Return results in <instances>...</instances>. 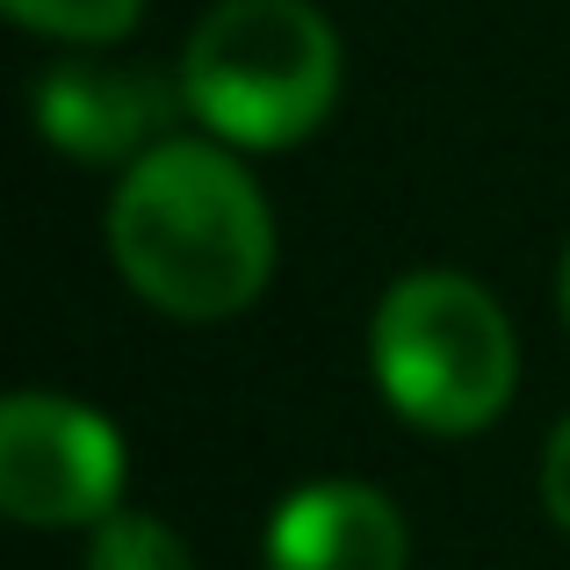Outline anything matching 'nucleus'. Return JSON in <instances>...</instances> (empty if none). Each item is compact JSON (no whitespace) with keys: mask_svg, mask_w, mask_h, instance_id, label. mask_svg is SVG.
I'll return each mask as SVG.
<instances>
[{"mask_svg":"<svg viewBox=\"0 0 570 570\" xmlns=\"http://www.w3.org/2000/svg\"><path fill=\"white\" fill-rule=\"evenodd\" d=\"M87 570H195V557L153 513H109L87 542Z\"/></svg>","mask_w":570,"mask_h":570,"instance_id":"nucleus-7","label":"nucleus"},{"mask_svg":"<svg viewBox=\"0 0 570 570\" xmlns=\"http://www.w3.org/2000/svg\"><path fill=\"white\" fill-rule=\"evenodd\" d=\"M563 325H570V253H563Z\"/></svg>","mask_w":570,"mask_h":570,"instance_id":"nucleus-10","label":"nucleus"},{"mask_svg":"<svg viewBox=\"0 0 570 570\" xmlns=\"http://www.w3.org/2000/svg\"><path fill=\"white\" fill-rule=\"evenodd\" d=\"M109 253L153 311L188 325L232 318L275 275V217L232 153L167 138L109 195Z\"/></svg>","mask_w":570,"mask_h":570,"instance_id":"nucleus-1","label":"nucleus"},{"mask_svg":"<svg viewBox=\"0 0 570 570\" xmlns=\"http://www.w3.org/2000/svg\"><path fill=\"white\" fill-rule=\"evenodd\" d=\"M174 109H188V95L138 66H58L37 80V130L80 167L145 159L153 145H167Z\"/></svg>","mask_w":570,"mask_h":570,"instance_id":"nucleus-5","label":"nucleus"},{"mask_svg":"<svg viewBox=\"0 0 570 570\" xmlns=\"http://www.w3.org/2000/svg\"><path fill=\"white\" fill-rule=\"evenodd\" d=\"M376 390L419 433H476L513 404L520 340L499 296L455 267L397 275L368 325Z\"/></svg>","mask_w":570,"mask_h":570,"instance_id":"nucleus-2","label":"nucleus"},{"mask_svg":"<svg viewBox=\"0 0 570 570\" xmlns=\"http://www.w3.org/2000/svg\"><path fill=\"white\" fill-rule=\"evenodd\" d=\"M181 95L224 145L275 153L333 116L340 37L311 0H217L181 51Z\"/></svg>","mask_w":570,"mask_h":570,"instance_id":"nucleus-3","label":"nucleus"},{"mask_svg":"<svg viewBox=\"0 0 570 570\" xmlns=\"http://www.w3.org/2000/svg\"><path fill=\"white\" fill-rule=\"evenodd\" d=\"M8 14L22 29H43V37L66 43H116L138 29L145 0H8Z\"/></svg>","mask_w":570,"mask_h":570,"instance_id":"nucleus-8","label":"nucleus"},{"mask_svg":"<svg viewBox=\"0 0 570 570\" xmlns=\"http://www.w3.org/2000/svg\"><path fill=\"white\" fill-rule=\"evenodd\" d=\"M124 433L95 404L14 390L0 404V505L22 528H101L124 513Z\"/></svg>","mask_w":570,"mask_h":570,"instance_id":"nucleus-4","label":"nucleus"},{"mask_svg":"<svg viewBox=\"0 0 570 570\" xmlns=\"http://www.w3.org/2000/svg\"><path fill=\"white\" fill-rule=\"evenodd\" d=\"M261 557L267 570H404L412 534L376 484L325 476V484H304L275 505Z\"/></svg>","mask_w":570,"mask_h":570,"instance_id":"nucleus-6","label":"nucleus"},{"mask_svg":"<svg viewBox=\"0 0 570 570\" xmlns=\"http://www.w3.org/2000/svg\"><path fill=\"white\" fill-rule=\"evenodd\" d=\"M542 505H549V520L570 534V419L549 433V448H542Z\"/></svg>","mask_w":570,"mask_h":570,"instance_id":"nucleus-9","label":"nucleus"}]
</instances>
